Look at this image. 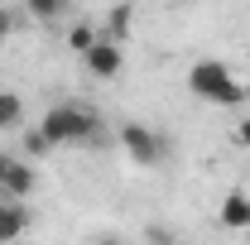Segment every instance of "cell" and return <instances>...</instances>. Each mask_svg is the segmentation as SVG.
<instances>
[{"label": "cell", "mask_w": 250, "mask_h": 245, "mask_svg": "<svg viewBox=\"0 0 250 245\" xmlns=\"http://www.w3.org/2000/svg\"><path fill=\"white\" fill-rule=\"evenodd\" d=\"M39 135L58 149V144H101V116L92 106H77V101H62L53 106L43 121H39Z\"/></svg>", "instance_id": "obj_1"}, {"label": "cell", "mask_w": 250, "mask_h": 245, "mask_svg": "<svg viewBox=\"0 0 250 245\" xmlns=\"http://www.w3.org/2000/svg\"><path fill=\"white\" fill-rule=\"evenodd\" d=\"M188 87H192V96H202V101H212V106H241L250 96L246 82H236L231 72H226V62L217 58H202L188 67Z\"/></svg>", "instance_id": "obj_2"}, {"label": "cell", "mask_w": 250, "mask_h": 245, "mask_svg": "<svg viewBox=\"0 0 250 245\" xmlns=\"http://www.w3.org/2000/svg\"><path fill=\"white\" fill-rule=\"evenodd\" d=\"M121 144H125V154H130L140 168H154V163H164V154H168V140H164L159 130H149V125H140V121L121 125Z\"/></svg>", "instance_id": "obj_3"}, {"label": "cell", "mask_w": 250, "mask_h": 245, "mask_svg": "<svg viewBox=\"0 0 250 245\" xmlns=\"http://www.w3.org/2000/svg\"><path fill=\"white\" fill-rule=\"evenodd\" d=\"M82 62H87L92 77L111 82V77H121V67H125V48H121V43H111V39H96L92 48L82 53Z\"/></svg>", "instance_id": "obj_4"}, {"label": "cell", "mask_w": 250, "mask_h": 245, "mask_svg": "<svg viewBox=\"0 0 250 245\" xmlns=\"http://www.w3.org/2000/svg\"><path fill=\"white\" fill-rule=\"evenodd\" d=\"M217 221L226 231H250V192L231 187V192L221 197V207H217Z\"/></svg>", "instance_id": "obj_5"}, {"label": "cell", "mask_w": 250, "mask_h": 245, "mask_svg": "<svg viewBox=\"0 0 250 245\" xmlns=\"http://www.w3.org/2000/svg\"><path fill=\"white\" fill-rule=\"evenodd\" d=\"M34 183H39V178H34V168H29V163H24V159H10V163H5V183H0V197H10V202H24V197L34 192Z\"/></svg>", "instance_id": "obj_6"}, {"label": "cell", "mask_w": 250, "mask_h": 245, "mask_svg": "<svg viewBox=\"0 0 250 245\" xmlns=\"http://www.w3.org/2000/svg\"><path fill=\"white\" fill-rule=\"evenodd\" d=\"M24 226H29L24 202H10V197H0V245L20 241V236H24Z\"/></svg>", "instance_id": "obj_7"}, {"label": "cell", "mask_w": 250, "mask_h": 245, "mask_svg": "<svg viewBox=\"0 0 250 245\" xmlns=\"http://www.w3.org/2000/svg\"><path fill=\"white\" fill-rule=\"evenodd\" d=\"M67 5H72V0H24V10H29L39 24H53V20H62V15H67Z\"/></svg>", "instance_id": "obj_8"}, {"label": "cell", "mask_w": 250, "mask_h": 245, "mask_svg": "<svg viewBox=\"0 0 250 245\" xmlns=\"http://www.w3.org/2000/svg\"><path fill=\"white\" fill-rule=\"evenodd\" d=\"M125 34H130V5H116V10L106 15V29H101V39H111V43H121Z\"/></svg>", "instance_id": "obj_9"}, {"label": "cell", "mask_w": 250, "mask_h": 245, "mask_svg": "<svg viewBox=\"0 0 250 245\" xmlns=\"http://www.w3.org/2000/svg\"><path fill=\"white\" fill-rule=\"evenodd\" d=\"M20 121H24V101L15 92H0V130H15Z\"/></svg>", "instance_id": "obj_10"}, {"label": "cell", "mask_w": 250, "mask_h": 245, "mask_svg": "<svg viewBox=\"0 0 250 245\" xmlns=\"http://www.w3.org/2000/svg\"><path fill=\"white\" fill-rule=\"evenodd\" d=\"M96 39H101V29H96V24H72V29H67V43H72V53H87Z\"/></svg>", "instance_id": "obj_11"}, {"label": "cell", "mask_w": 250, "mask_h": 245, "mask_svg": "<svg viewBox=\"0 0 250 245\" xmlns=\"http://www.w3.org/2000/svg\"><path fill=\"white\" fill-rule=\"evenodd\" d=\"M15 29H20V15H15L10 5H0V39H10Z\"/></svg>", "instance_id": "obj_12"}, {"label": "cell", "mask_w": 250, "mask_h": 245, "mask_svg": "<svg viewBox=\"0 0 250 245\" xmlns=\"http://www.w3.org/2000/svg\"><path fill=\"white\" fill-rule=\"evenodd\" d=\"M24 149H29V154H48V149H53V144H48V140H43V135H39V130H34L29 140H24Z\"/></svg>", "instance_id": "obj_13"}, {"label": "cell", "mask_w": 250, "mask_h": 245, "mask_svg": "<svg viewBox=\"0 0 250 245\" xmlns=\"http://www.w3.org/2000/svg\"><path fill=\"white\" fill-rule=\"evenodd\" d=\"M231 140H236V144H246V149H250V116H246L241 125H236V135H231Z\"/></svg>", "instance_id": "obj_14"}, {"label": "cell", "mask_w": 250, "mask_h": 245, "mask_svg": "<svg viewBox=\"0 0 250 245\" xmlns=\"http://www.w3.org/2000/svg\"><path fill=\"white\" fill-rule=\"evenodd\" d=\"M5 163H10V159H5V154H0V183H5Z\"/></svg>", "instance_id": "obj_15"}, {"label": "cell", "mask_w": 250, "mask_h": 245, "mask_svg": "<svg viewBox=\"0 0 250 245\" xmlns=\"http://www.w3.org/2000/svg\"><path fill=\"white\" fill-rule=\"evenodd\" d=\"M96 245H121V241H111V236H106V241H96Z\"/></svg>", "instance_id": "obj_16"}]
</instances>
